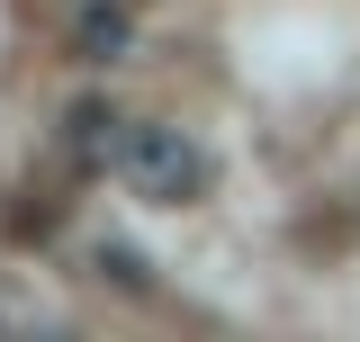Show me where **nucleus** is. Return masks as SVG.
Masks as SVG:
<instances>
[{
    "label": "nucleus",
    "instance_id": "1",
    "mask_svg": "<svg viewBox=\"0 0 360 342\" xmlns=\"http://www.w3.org/2000/svg\"><path fill=\"white\" fill-rule=\"evenodd\" d=\"M108 171L127 180L135 198H153V208H189V198L207 189V153H198L180 127H144V118H127V127H117Z\"/></svg>",
    "mask_w": 360,
    "mask_h": 342
},
{
    "label": "nucleus",
    "instance_id": "2",
    "mask_svg": "<svg viewBox=\"0 0 360 342\" xmlns=\"http://www.w3.org/2000/svg\"><path fill=\"white\" fill-rule=\"evenodd\" d=\"M72 54H82V63H117V54H127V0L72 9Z\"/></svg>",
    "mask_w": 360,
    "mask_h": 342
},
{
    "label": "nucleus",
    "instance_id": "3",
    "mask_svg": "<svg viewBox=\"0 0 360 342\" xmlns=\"http://www.w3.org/2000/svg\"><path fill=\"white\" fill-rule=\"evenodd\" d=\"M117 127H127V118H108V108H72V118H63V153H72V163H108V153H117Z\"/></svg>",
    "mask_w": 360,
    "mask_h": 342
},
{
    "label": "nucleus",
    "instance_id": "4",
    "mask_svg": "<svg viewBox=\"0 0 360 342\" xmlns=\"http://www.w3.org/2000/svg\"><path fill=\"white\" fill-rule=\"evenodd\" d=\"M127 9H135V0H127Z\"/></svg>",
    "mask_w": 360,
    "mask_h": 342
}]
</instances>
